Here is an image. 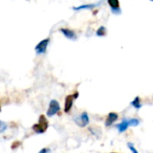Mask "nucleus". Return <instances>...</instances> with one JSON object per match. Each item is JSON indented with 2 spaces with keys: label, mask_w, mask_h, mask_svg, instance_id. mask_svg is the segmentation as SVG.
I'll use <instances>...</instances> for the list:
<instances>
[{
  "label": "nucleus",
  "mask_w": 153,
  "mask_h": 153,
  "mask_svg": "<svg viewBox=\"0 0 153 153\" xmlns=\"http://www.w3.org/2000/svg\"><path fill=\"white\" fill-rule=\"evenodd\" d=\"M48 128V121L44 115L39 116L38 124L32 126V130L37 134H44Z\"/></svg>",
  "instance_id": "nucleus-1"
},
{
  "label": "nucleus",
  "mask_w": 153,
  "mask_h": 153,
  "mask_svg": "<svg viewBox=\"0 0 153 153\" xmlns=\"http://www.w3.org/2000/svg\"><path fill=\"white\" fill-rule=\"evenodd\" d=\"M74 121L79 127H85L90 123V117H89L88 113L86 111H84L82 114H80L79 116L75 117Z\"/></svg>",
  "instance_id": "nucleus-2"
},
{
  "label": "nucleus",
  "mask_w": 153,
  "mask_h": 153,
  "mask_svg": "<svg viewBox=\"0 0 153 153\" xmlns=\"http://www.w3.org/2000/svg\"><path fill=\"white\" fill-rule=\"evenodd\" d=\"M60 111V105L56 100H51L49 102V106L47 111V116L48 117H52L56 115Z\"/></svg>",
  "instance_id": "nucleus-3"
},
{
  "label": "nucleus",
  "mask_w": 153,
  "mask_h": 153,
  "mask_svg": "<svg viewBox=\"0 0 153 153\" xmlns=\"http://www.w3.org/2000/svg\"><path fill=\"white\" fill-rule=\"evenodd\" d=\"M50 42V39L49 38H47V39H42L41 41H39L37 46L35 47V51L38 55H41V54H44L46 53L47 49H48V46Z\"/></svg>",
  "instance_id": "nucleus-4"
},
{
  "label": "nucleus",
  "mask_w": 153,
  "mask_h": 153,
  "mask_svg": "<svg viewBox=\"0 0 153 153\" xmlns=\"http://www.w3.org/2000/svg\"><path fill=\"white\" fill-rule=\"evenodd\" d=\"M108 4L110 7V11L113 14L120 15L122 13V9L120 6L119 0H108Z\"/></svg>",
  "instance_id": "nucleus-5"
},
{
  "label": "nucleus",
  "mask_w": 153,
  "mask_h": 153,
  "mask_svg": "<svg viewBox=\"0 0 153 153\" xmlns=\"http://www.w3.org/2000/svg\"><path fill=\"white\" fill-rule=\"evenodd\" d=\"M59 31L68 39L70 40H76L77 39V35L75 33L74 30H70L68 28H61L59 30Z\"/></svg>",
  "instance_id": "nucleus-6"
},
{
  "label": "nucleus",
  "mask_w": 153,
  "mask_h": 153,
  "mask_svg": "<svg viewBox=\"0 0 153 153\" xmlns=\"http://www.w3.org/2000/svg\"><path fill=\"white\" fill-rule=\"evenodd\" d=\"M119 118V116L117 113L116 112H110L107 117H106V120H105V126L106 127H108V126H111L113 124H115L117 119Z\"/></svg>",
  "instance_id": "nucleus-7"
},
{
  "label": "nucleus",
  "mask_w": 153,
  "mask_h": 153,
  "mask_svg": "<svg viewBox=\"0 0 153 153\" xmlns=\"http://www.w3.org/2000/svg\"><path fill=\"white\" fill-rule=\"evenodd\" d=\"M74 95H67L65 97V113H69L70 110L72 109L73 108V105H74Z\"/></svg>",
  "instance_id": "nucleus-8"
},
{
  "label": "nucleus",
  "mask_w": 153,
  "mask_h": 153,
  "mask_svg": "<svg viewBox=\"0 0 153 153\" xmlns=\"http://www.w3.org/2000/svg\"><path fill=\"white\" fill-rule=\"evenodd\" d=\"M129 126H130V125H129V119L124 118L118 125H117V129L119 132V134H123V133H125L129 128Z\"/></svg>",
  "instance_id": "nucleus-9"
},
{
  "label": "nucleus",
  "mask_w": 153,
  "mask_h": 153,
  "mask_svg": "<svg viewBox=\"0 0 153 153\" xmlns=\"http://www.w3.org/2000/svg\"><path fill=\"white\" fill-rule=\"evenodd\" d=\"M100 3L98 4H81V5H78V6H74L73 7V10L74 11H82V10H92L94 9L95 7H97Z\"/></svg>",
  "instance_id": "nucleus-10"
},
{
  "label": "nucleus",
  "mask_w": 153,
  "mask_h": 153,
  "mask_svg": "<svg viewBox=\"0 0 153 153\" xmlns=\"http://www.w3.org/2000/svg\"><path fill=\"white\" fill-rule=\"evenodd\" d=\"M131 106H133V108H134L135 110H137V111H139V110L142 108L143 104H142V101H141V99H140L139 96H136V97L131 101Z\"/></svg>",
  "instance_id": "nucleus-11"
},
{
  "label": "nucleus",
  "mask_w": 153,
  "mask_h": 153,
  "mask_svg": "<svg viewBox=\"0 0 153 153\" xmlns=\"http://www.w3.org/2000/svg\"><path fill=\"white\" fill-rule=\"evenodd\" d=\"M107 32H108V30H107V28L105 26H100L96 30V36L100 37V38L105 37L107 35Z\"/></svg>",
  "instance_id": "nucleus-12"
},
{
  "label": "nucleus",
  "mask_w": 153,
  "mask_h": 153,
  "mask_svg": "<svg viewBox=\"0 0 153 153\" xmlns=\"http://www.w3.org/2000/svg\"><path fill=\"white\" fill-rule=\"evenodd\" d=\"M141 124V121L138 118H131L129 119V125L132 127H136Z\"/></svg>",
  "instance_id": "nucleus-13"
},
{
  "label": "nucleus",
  "mask_w": 153,
  "mask_h": 153,
  "mask_svg": "<svg viewBox=\"0 0 153 153\" xmlns=\"http://www.w3.org/2000/svg\"><path fill=\"white\" fill-rule=\"evenodd\" d=\"M127 147L130 150V152L133 153H138V151L136 150V148L134 147V144L133 143H127Z\"/></svg>",
  "instance_id": "nucleus-14"
},
{
  "label": "nucleus",
  "mask_w": 153,
  "mask_h": 153,
  "mask_svg": "<svg viewBox=\"0 0 153 153\" xmlns=\"http://www.w3.org/2000/svg\"><path fill=\"white\" fill-rule=\"evenodd\" d=\"M6 128H7L6 124H5L4 121H1V120H0V134L4 133V132L6 130Z\"/></svg>",
  "instance_id": "nucleus-15"
},
{
  "label": "nucleus",
  "mask_w": 153,
  "mask_h": 153,
  "mask_svg": "<svg viewBox=\"0 0 153 153\" xmlns=\"http://www.w3.org/2000/svg\"><path fill=\"white\" fill-rule=\"evenodd\" d=\"M19 146H21V143L17 141V142H14V143H12V147H11V148H12V150H15V149H17Z\"/></svg>",
  "instance_id": "nucleus-16"
},
{
  "label": "nucleus",
  "mask_w": 153,
  "mask_h": 153,
  "mask_svg": "<svg viewBox=\"0 0 153 153\" xmlns=\"http://www.w3.org/2000/svg\"><path fill=\"white\" fill-rule=\"evenodd\" d=\"M50 152V149H48V148H43L42 150H40L39 151V153H48Z\"/></svg>",
  "instance_id": "nucleus-17"
},
{
  "label": "nucleus",
  "mask_w": 153,
  "mask_h": 153,
  "mask_svg": "<svg viewBox=\"0 0 153 153\" xmlns=\"http://www.w3.org/2000/svg\"><path fill=\"white\" fill-rule=\"evenodd\" d=\"M0 112H1V107H0Z\"/></svg>",
  "instance_id": "nucleus-18"
},
{
  "label": "nucleus",
  "mask_w": 153,
  "mask_h": 153,
  "mask_svg": "<svg viewBox=\"0 0 153 153\" xmlns=\"http://www.w3.org/2000/svg\"><path fill=\"white\" fill-rule=\"evenodd\" d=\"M151 1H152V2H153V0H151Z\"/></svg>",
  "instance_id": "nucleus-19"
}]
</instances>
